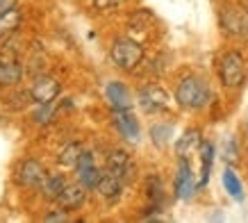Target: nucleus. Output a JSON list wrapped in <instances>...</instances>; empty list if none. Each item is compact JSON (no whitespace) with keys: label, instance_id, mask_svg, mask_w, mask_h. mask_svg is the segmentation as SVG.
I'll return each instance as SVG.
<instances>
[{"label":"nucleus","instance_id":"obj_1","mask_svg":"<svg viewBox=\"0 0 248 223\" xmlns=\"http://www.w3.org/2000/svg\"><path fill=\"white\" fill-rule=\"evenodd\" d=\"M175 100L185 110H201L210 100V87L205 84V80L196 78V75L182 78L175 89Z\"/></svg>","mask_w":248,"mask_h":223},{"label":"nucleus","instance_id":"obj_2","mask_svg":"<svg viewBox=\"0 0 248 223\" xmlns=\"http://www.w3.org/2000/svg\"><path fill=\"white\" fill-rule=\"evenodd\" d=\"M109 57H112V62L119 68L132 71V68H137L143 60V46L137 44L135 39H130V37H119V39H114Z\"/></svg>","mask_w":248,"mask_h":223},{"label":"nucleus","instance_id":"obj_3","mask_svg":"<svg viewBox=\"0 0 248 223\" xmlns=\"http://www.w3.org/2000/svg\"><path fill=\"white\" fill-rule=\"evenodd\" d=\"M244 73H246V64H244V57L241 52L237 50H228L221 62H218V78L223 82V87L228 89H237L244 82Z\"/></svg>","mask_w":248,"mask_h":223},{"label":"nucleus","instance_id":"obj_4","mask_svg":"<svg viewBox=\"0 0 248 223\" xmlns=\"http://www.w3.org/2000/svg\"><path fill=\"white\" fill-rule=\"evenodd\" d=\"M139 105L148 114H159L169 107V94L157 84H148L139 91Z\"/></svg>","mask_w":248,"mask_h":223},{"label":"nucleus","instance_id":"obj_5","mask_svg":"<svg viewBox=\"0 0 248 223\" xmlns=\"http://www.w3.org/2000/svg\"><path fill=\"white\" fill-rule=\"evenodd\" d=\"M221 28H223L226 34L244 37L248 32V14H244L237 7H226L221 12Z\"/></svg>","mask_w":248,"mask_h":223},{"label":"nucleus","instance_id":"obj_6","mask_svg":"<svg viewBox=\"0 0 248 223\" xmlns=\"http://www.w3.org/2000/svg\"><path fill=\"white\" fill-rule=\"evenodd\" d=\"M30 96L34 103H53L55 98L60 96V82L50 75H39L32 82Z\"/></svg>","mask_w":248,"mask_h":223},{"label":"nucleus","instance_id":"obj_7","mask_svg":"<svg viewBox=\"0 0 248 223\" xmlns=\"http://www.w3.org/2000/svg\"><path fill=\"white\" fill-rule=\"evenodd\" d=\"M107 171L114 173V175L121 180H132V175H135V164H132V159H130V155L125 150L116 148L107 155Z\"/></svg>","mask_w":248,"mask_h":223},{"label":"nucleus","instance_id":"obj_8","mask_svg":"<svg viewBox=\"0 0 248 223\" xmlns=\"http://www.w3.org/2000/svg\"><path fill=\"white\" fill-rule=\"evenodd\" d=\"M114 126H116V130L125 142H139V123L130 114V110H114Z\"/></svg>","mask_w":248,"mask_h":223},{"label":"nucleus","instance_id":"obj_9","mask_svg":"<svg viewBox=\"0 0 248 223\" xmlns=\"http://www.w3.org/2000/svg\"><path fill=\"white\" fill-rule=\"evenodd\" d=\"M76 169H78V175H80V182H82L87 189H96L98 180H100L103 173L98 171V166H96V162H93V155H91V153L84 150L82 155H80V159H78Z\"/></svg>","mask_w":248,"mask_h":223},{"label":"nucleus","instance_id":"obj_10","mask_svg":"<svg viewBox=\"0 0 248 223\" xmlns=\"http://www.w3.org/2000/svg\"><path fill=\"white\" fill-rule=\"evenodd\" d=\"M194 191H196V182H194L191 166H189L187 159H180L178 175H175V196H178V198H191Z\"/></svg>","mask_w":248,"mask_h":223},{"label":"nucleus","instance_id":"obj_11","mask_svg":"<svg viewBox=\"0 0 248 223\" xmlns=\"http://www.w3.org/2000/svg\"><path fill=\"white\" fill-rule=\"evenodd\" d=\"M105 96L114 110H130L132 107V96H130L128 87L123 82H109L105 87Z\"/></svg>","mask_w":248,"mask_h":223},{"label":"nucleus","instance_id":"obj_12","mask_svg":"<svg viewBox=\"0 0 248 223\" xmlns=\"http://www.w3.org/2000/svg\"><path fill=\"white\" fill-rule=\"evenodd\" d=\"M18 180H21V185H25V187H39L46 180L44 166L39 162H34V159H25V162L18 166Z\"/></svg>","mask_w":248,"mask_h":223},{"label":"nucleus","instance_id":"obj_13","mask_svg":"<svg viewBox=\"0 0 248 223\" xmlns=\"http://www.w3.org/2000/svg\"><path fill=\"white\" fill-rule=\"evenodd\" d=\"M201 146H203V137H201V130L191 127V130H187V132H185L180 139H178V143H175V155L180 157V159H187L191 153L201 150Z\"/></svg>","mask_w":248,"mask_h":223},{"label":"nucleus","instance_id":"obj_14","mask_svg":"<svg viewBox=\"0 0 248 223\" xmlns=\"http://www.w3.org/2000/svg\"><path fill=\"white\" fill-rule=\"evenodd\" d=\"M121 182H123V180L116 178L114 173L107 171V173H103V175H100L96 189H98V193H100L103 198H107V201L112 203V201H119V196H121Z\"/></svg>","mask_w":248,"mask_h":223},{"label":"nucleus","instance_id":"obj_15","mask_svg":"<svg viewBox=\"0 0 248 223\" xmlns=\"http://www.w3.org/2000/svg\"><path fill=\"white\" fill-rule=\"evenodd\" d=\"M84 189L87 187L80 182V185H66V189L62 191V196L57 198V203H60V207H64V209H78L80 205L84 203Z\"/></svg>","mask_w":248,"mask_h":223},{"label":"nucleus","instance_id":"obj_16","mask_svg":"<svg viewBox=\"0 0 248 223\" xmlns=\"http://www.w3.org/2000/svg\"><path fill=\"white\" fill-rule=\"evenodd\" d=\"M23 78V66L18 62H0V87H14Z\"/></svg>","mask_w":248,"mask_h":223},{"label":"nucleus","instance_id":"obj_17","mask_svg":"<svg viewBox=\"0 0 248 223\" xmlns=\"http://www.w3.org/2000/svg\"><path fill=\"white\" fill-rule=\"evenodd\" d=\"M64 189H66V178L60 175V173L46 175V180L41 182V191H44V196L48 198V201H57Z\"/></svg>","mask_w":248,"mask_h":223},{"label":"nucleus","instance_id":"obj_18","mask_svg":"<svg viewBox=\"0 0 248 223\" xmlns=\"http://www.w3.org/2000/svg\"><path fill=\"white\" fill-rule=\"evenodd\" d=\"M18 25H21V12L14 7V9H9L7 14L0 16V37L2 39L12 37L18 30Z\"/></svg>","mask_w":248,"mask_h":223},{"label":"nucleus","instance_id":"obj_19","mask_svg":"<svg viewBox=\"0 0 248 223\" xmlns=\"http://www.w3.org/2000/svg\"><path fill=\"white\" fill-rule=\"evenodd\" d=\"M201 162H203V171H201V182H198V187L207 185V180H210L212 162H214V146H212L210 142L201 146Z\"/></svg>","mask_w":248,"mask_h":223},{"label":"nucleus","instance_id":"obj_20","mask_svg":"<svg viewBox=\"0 0 248 223\" xmlns=\"http://www.w3.org/2000/svg\"><path fill=\"white\" fill-rule=\"evenodd\" d=\"M223 187H226V191L232 196V198H237V201H241L244 198V191H241V182L239 178H237V173L232 171V169H226L223 171Z\"/></svg>","mask_w":248,"mask_h":223},{"label":"nucleus","instance_id":"obj_21","mask_svg":"<svg viewBox=\"0 0 248 223\" xmlns=\"http://www.w3.org/2000/svg\"><path fill=\"white\" fill-rule=\"evenodd\" d=\"M171 134H173V127L166 126V123H157V126L151 127V139L155 146H159V148H164L166 143H169Z\"/></svg>","mask_w":248,"mask_h":223},{"label":"nucleus","instance_id":"obj_22","mask_svg":"<svg viewBox=\"0 0 248 223\" xmlns=\"http://www.w3.org/2000/svg\"><path fill=\"white\" fill-rule=\"evenodd\" d=\"M82 153H84V150H82V146H80V143H68L66 148L60 153V164H62V166H76Z\"/></svg>","mask_w":248,"mask_h":223},{"label":"nucleus","instance_id":"obj_23","mask_svg":"<svg viewBox=\"0 0 248 223\" xmlns=\"http://www.w3.org/2000/svg\"><path fill=\"white\" fill-rule=\"evenodd\" d=\"M55 116V105L53 103H39V110L32 114V119L37 123H50Z\"/></svg>","mask_w":248,"mask_h":223},{"label":"nucleus","instance_id":"obj_24","mask_svg":"<svg viewBox=\"0 0 248 223\" xmlns=\"http://www.w3.org/2000/svg\"><path fill=\"white\" fill-rule=\"evenodd\" d=\"M223 159H226L230 166L239 162V148H237V142L232 137H228L226 143H223Z\"/></svg>","mask_w":248,"mask_h":223},{"label":"nucleus","instance_id":"obj_25","mask_svg":"<svg viewBox=\"0 0 248 223\" xmlns=\"http://www.w3.org/2000/svg\"><path fill=\"white\" fill-rule=\"evenodd\" d=\"M125 0H93V7L98 12H112V9H119Z\"/></svg>","mask_w":248,"mask_h":223},{"label":"nucleus","instance_id":"obj_26","mask_svg":"<svg viewBox=\"0 0 248 223\" xmlns=\"http://www.w3.org/2000/svg\"><path fill=\"white\" fill-rule=\"evenodd\" d=\"M14 7H16V0H0V16L7 14L9 9H14Z\"/></svg>","mask_w":248,"mask_h":223},{"label":"nucleus","instance_id":"obj_27","mask_svg":"<svg viewBox=\"0 0 248 223\" xmlns=\"http://www.w3.org/2000/svg\"><path fill=\"white\" fill-rule=\"evenodd\" d=\"M68 216L64 214V212H57V214H48L46 216V221H66Z\"/></svg>","mask_w":248,"mask_h":223}]
</instances>
